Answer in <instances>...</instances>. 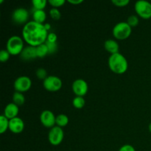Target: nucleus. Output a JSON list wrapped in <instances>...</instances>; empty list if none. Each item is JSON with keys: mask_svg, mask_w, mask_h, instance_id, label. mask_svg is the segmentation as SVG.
I'll use <instances>...</instances> for the list:
<instances>
[{"mask_svg": "<svg viewBox=\"0 0 151 151\" xmlns=\"http://www.w3.org/2000/svg\"><path fill=\"white\" fill-rule=\"evenodd\" d=\"M32 19L37 23L43 24L47 19V13L44 10H35L32 13Z\"/></svg>", "mask_w": 151, "mask_h": 151, "instance_id": "16", "label": "nucleus"}, {"mask_svg": "<svg viewBox=\"0 0 151 151\" xmlns=\"http://www.w3.org/2000/svg\"><path fill=\"white\" fill-rule=\"evenodd\" d=\"M19 106L13 103H10L6 106L4 110V116H6L8 119H13L15 117H17L18 114H19Z\"/></svg>", "mask_w": 151, "mask_h": 151, "instance_id": "14", "label": "nucleus"}, {"mask_svg": "<svg viewBox=\"0 0 151 151\" xmlns=\"http://www.w3.org/2000/svg\"><path fill=\"white\" fill-rule=\"evenodd\" d=\"M111 2L116 7H123L128 5L130 3V1L129 0H112Z\"/></svg>", "mask_w": 151, "mask_h": 151, "instance_id": "29", "label": "nucleus"}, {"mask_svg": "<svg viewBox=\"0 0 151 151\" xmlns=\"http://www.w3.org/2000/svg\"><path fill=\"white\" fill-rule=\"evenodd\" d=\"M10 54L8 52L7 50H2L0 51V61L4 63L7 62L10 58Z\"/></svg>", "mask_w": 151, "mask_h": 151, "instance_id": "27", "label": "nucleus"}, {"mask_svg": "<svg viewBox=\"0 0 151 151\" xmlns=\"http://www.w3.org/2000/svg\"><path fill=\"white\" fill-rule=\"evenodd\" d=\"M118 151H136V149L134 148V146L131 145H124Z\"/></svg>", "mask_w": 151, "mask_h": 151, "instance_id": "31", "label": "nucleus"}, {"mask_svg": "<svg viewBox=\"0 0 151 151\" xmlns=\"http://www.w3.org/2000/svg\"><path fill=\"white\" fill-rule=\"evenodd\" d=\"M126 22L131 27H137L139 24V18L137 16H136V15H131V16H130L128 18Z\"/></svg>", "mask_w": 151, "mask_h": 151, "instance_id": "23", "label": "nucleus"}, {"mask_svg": "<svg viewBox=\"0 0 151 151\" xmlns=\"http://www.w3.org/2000/svg\"><path fill=\"white\" fill-rule=\"evenodd\" d=\"M44 27H45V29H47V31H49L50 29H51V24H50L46 23V24H44Z\"/></svg>", "mask_w": 151, "mask_h": 151, "instance_id": "33", "label": "nucleus"}, {"mask_svg": "<svg viewBox=\"0 0 151 151\" xmlns=\"http://www.w3.org/2000/svg\"><path fill=\"white\" fill-rule=\"evenodd\" d=\"M29 19V12L27 9L19 7L16 9L12 14V19L16 24H26Z\"/></svg>", "mask_w": 151, "mask_h": 151, "instance_id": "9", "label": "nucleus"}, {"mask_svg": "<svg viewBox=\"0 0 151 151\" xmlns=\"http://www.w3.org/2000/svg\"><path fill=\"white\" fill-rule=\"evenodd\" d=\"M48 31L44 27V24H39L33 20L24 25L22 29L23 39L29 46L38 47L47 41Z\"/></svg>", "mask_w": 151, "mask_h": 151, "instance_id": "1", "label": "nucleus"}, {"mask_svg": "<svg viewBox=\"0 0 151 151\" xmlns=\"http://www.w3.org/2000/svg\"><path fill=\"white\" fill-rule=\"evenodd\" d=\"M65 0H50L48 3L52 7V8H58L62 7L65 4Z\"/></svg>", "mask_w": 151, "mask_h": 151, "instance_id": "26", "label": "nucleus"}, {"mask_svg": "<svg viewBox=\"0 0 151 151\" xmlns=\"http://www.w3.org/2000/svg\"><path fill=\"white\" fill-rule=\"evenodd\" d=\"M69 117L63 114H60L56 116V125L60 128L66 127L69 124Z\"/></svg>", "mask_w": 151, "mask_h": 151, "instance_id": "17", "label": "nucleus"}, {"mask_svg": "<svg viewBox=\"0 0 151 151\" xmlns=\"http://www.w3.org/2000/svg\"><path fill=\"white\" fill-rule=\"evenodd\" d=\"M50 16L53 20H59L61 17V13L58 8H52L50 10Z\"/></svg>", "mask_w": 151, "mask_h": 151, "instance_id": "25", "label": "nucleus"}, {"mask_svg": "<svg viewBox=\"0 0 151 151\" xmlns=\"http://www.w3.org/2000/svg\"><path fill=\"white\" fill-rule=\"evenodd\" d=\"M104 48L111 55L119 52V46L117 41L113 39H108L104 43Z\"/></svg>", "mask_w": 151, "mask_h": 151, "instance_id": "15", "label": "nucleus"}, {"mask_svg": "<svg viewBox=\"0 0 151 151\" xmlns=\"http://www.w3.org/2000/svg\"><path fill=\"white\" fill-rule=\"evenodd\" d=\"M35 75H36L37 78L38 79L43 80V81H44L48 77L47 70L45 69H44V68H38L36 70V72H35Z\"/></svg>", "mask_w": 151, "mask_h": 151, "instance_id": "24", "label": "nucleus"}, {"mask_svg": "<svg viewBox=\"0 0 151 151\" xmlns=\"http://www.w3.org/2000/svg\"><path fill=\"white\" fill-rule=\"evenodd\" d=\"M108 63L109 69L115 74L122 75L128 70V60L123 55L119 52L111 55L109 58Z\"/></svg>", "mask_w": 151, "mask_h": 151, "instance_id": "2", "label": "nucleus"}, {"mask_svg": "<svg viewBox=\"0 0 151 151\" xmlns=\"http://www.w3.org/2000/svg\"><path fill=\"white\" fill-rule=\"evenodd\" d=\"M12 99H13V103L17 105L18 106H22L25 102V97L24 96L23 93L18 92V91H16L13 94Z\"/></svg>", "mask_w": 151, "mask_h": 151, "instance_id": "19", "label": "nucleus"}, {"mask_svg": "<svg viewBox=\"0 0 151 151\" xmlns=\"http://www.w3.org/2000/svg\"><path fill=\"white\" fill-rule=\"evenodd\" d=\"M58 40V36L55 32H50L47 36V41L50 43H56Z\"/></svg>", "mask_w": 151, "mask_h": 151, "instance_id": "30", "label": "nucleus"}, {"mask_svg": "<svg viewBox=\"0 0 151 151\" xmlns=\"http://www.w3.org/2000/svg\"><path fill=\"white\" fill-rule=\"evenodd\" d=\"M63 83L60 78L55 75H50L43 81V86L47 91L55 92L61 88Z\"/></svg>", "mask_w": 151, "mask_h": 151, "instance_id": "6", "label": "nucleus"}, {"mask_svg": "<svg viewBox=\"0 0 151 151\" xmlns=\"http://www.w3.org/2000/svg\"><path fill=\"white\" fill-rule=\"evenodd\" d=\"M132 32V27L127 22H121L116 24L113 28L112 33L117 40H125L129 38Z\"/></svg>", "mask_w": 151, "mask_h": 151, "instance_id": "4", "label": "nucleus"}, {"mask_svg": "<svg viewBox=\"0 0 151 151\" xmlns=\"http://www.w3.org/2000/svg\"><path fill=\"white\" fill-rule=\"evenodd\" d=\"M24 129V122L22 119L15 117L9 121V130L13 134H20Z\"/></svg>", "mask_w": 151, "mask_h": 151, "instance_id": "12", "label": "nucleus"}, {"mask_svg": "<svg viewBox=\"0 0 151 151\" xmlns=\"http://www.w3.org/2000/svg\"><path fill=\"white\" fill-rule=\"evenodd\" d=\"M72 105L77 109H81L85 106V100L83 97H78L76 96L72 100Z\"/></svg>", "mask_w": 151, "mask_h": 151, "instance_id": "21", "label": "nucleus"}, {"mask_svg": "<svg viewBox=\"0 0 151 151\" xmlns=\"http://www.w3.org/2000/svg\"><path fill=\"white\" fill-rule=\"evenodd\" d=\"M64 132L62 128L55 125L50 130L48 134V140L53 146H58L63 142Z\"/></svg>", "mask_w": 151, "mask_h": 151, "instance_id": "7", "label": "nucleus"}, {"mask_svg": "<svg viewBox=\"0 0 151 151\" xmlns=\"http://www.w3.org/2000/svg\"><path fill=\"white\" fill-rule=\"evenodd\" d=\"M68 2L71 4H73V5H78V4L83 2V0H68Z\"/></svg>", "mask_w": 151, "mask_h": 151, "instance_id": "32", "label": "nucleus"}, {"mask_svg": "<svg viewBox=\"0 0 151 151\" xmlns=\"http://www.w3.org/2000/svg\"><path fill=\"white\" fill-rule=\"evenodd\" d=\"M134 9L140 18L143 19H150L151 18V3L145 0L137 1L134 4Z\"/></svg>", "mask_w": 151, "mask_h": 151, "instance_id": "5", "label": "nucleus"}, {"mask_svg": "<svg viewBox=\"0 0 151 151\" xmlns=\"http://www.w3.org/2000/svg\"><path fill=\"white\" fill-rule=\"evenodd\" d=\"M36 53L37 57L39 58H43L49 54L48 47H47L46 43L36 47Z\"/></svg>", "mask_w": 151, "mask_h": 151, "instance_id": "18", "label": "nucleus"}, {"mask_svg": "<svg viewBox=\"0 0 151 151\" xmlns=\"http://www.w3.org/2000/svg\"><path fill=\"white\" fill-rule=\"evenodd\" d=\"M9 121L10 119L3 114L0 116V134H4L9 129Z\"/></svg>", "mask_w": 151, "mask_h": 151, "instance_id": "20", "label": "nucleus"}, {"mask_svg": "<svg viewBox=\"0 0 151 151\" xmlns=\"http://www.w3.org/2000/svg\"><path fill=\"white\" fill-rule=\"evenodd\" d=\"M20 58L22 60L24 61H29V60L37 58L38 57H37L36 53V47L29 45L27 47H25L20 54Z\"/></svg>", "mask_w": 151, "mask_h": 151, "instance_id": "13", "label": "nucleus"}, {"mask_svg": "<svg viewBox=\"0 0 151 151\" xmlns=\"http://www.w3.org/2000/svg\"><path fill=\"white\" fill-rule=\"evenodd\" d=\"M72 91L78 97H84L88 91V83L83 79H77L72 83Z\"/></svg>", "mask_w": 151, "mask_h": 151, "instance_id": "11", "label": "nucleus"}, {"mask_svg": "<svg viewBox=\"0 0 151 151\" xmlns=\"http://www.w3.org/2000/svg\"><path fill=\"white\" fill-rule=\"evenodd\" d=\"M148 128H149V131H150V132L151 133V122L150 124H149V126H148Z\"/></svg>", "mask_w": 151, "mask_h": 151, "instance_id": "34", "label": "nucleus"}, {"mask_svg": "<svg viewBox=\"0 0 151 151\" xmlns=\"http://www.w3.org/2000/svg\"><path fill=\"white\" fill-rule=\"evenodd\" d=\"M40 121L44 127L51 129L56 125V116L51 111L44 110L40 115Z\"/></svg>", "mask_w": 151, "mask_h": 151, "instance_id": "10", "label": "nucleus"}, {"mask_svg": "<svg viewBox=\"0 0 151 151\" xmlns=\"http://www.w3.org/2000/svg\"><path fill=\"white\" fill-rule=\"evenodd\" d=\"M13 86L16 91L21 93L26 92L30 89L32 86V81L27 76H20L16 79Z\"/></svg>", "mask_w": 151, "mask_h": 151, "instance_id": "8", "label": "nucleus"}, {"mask_svg": "<svg viewBox=\"0 0 151 151\" xmlns=\"http://www.w3.org/2000/svg\"><path fill=\"white\" fill-rule=\"evenodd\" d=\"M47 47L49 50V54H55L58 50V45L57 43H50L48 41H46Z\"/></svg>", "mask_w": 151, "mask_h": 151, "instance_id": "28", "label": "nucleus"}, {"mask_svg": "<svg viewBox=\"0 0 151 151\" xmlns=\"http://www.w3.org/2000/svg\"><path fill=\"white\" fill-rule=\"evenodd\" d=\"M24 48V39L18 35H13L10 37L6 45V50L8 51L10 55H20Z\"/></svg>", "mask_w": 151, "mask_h": 151, "instance_id": "3", "label": "nucleus"}, {"mask_svg": "<svg viewBox=\"0 0 151 151\" xmlns=\"http://www.w3.org/2000/svg\"><path fill=\"white\" fill-rule=\"evenodd\" d=\"M47 4L46 0H32V4L35 10H44Z\"/></svg>", "mask_w": 151, "mask_h": 151, "instance_id": "22", "label": "nucleus"}]
</instances>
